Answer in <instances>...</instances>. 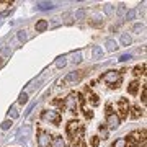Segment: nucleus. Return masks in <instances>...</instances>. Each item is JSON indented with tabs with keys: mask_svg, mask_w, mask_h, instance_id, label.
Here are the masks:
<instances>
[{
	"mask_svg": "<svg viewBox=\"0 0 147 147\" xmlns=\"http://www.w3.org/2000/svg\"><path fill=\"white\" fill-rule=\"evenodd\" d=\"M85 72H87V70H74V72L67 74V75L64 77V80H62V85L64 87H70V85L79 84L80 80L84 79Z\"/></svg>",
	"mask_w": 147,
	"mask_h": 147,
	"instance_id": "obj_1",
	"label": "nucleus"
},
{
	"mask_svg": "<svg viewBox=\"0 0 147 147\" xmlns=\"http://www.w3.org/2000/svg\"><path fill=\"white\" fill-rule=\"evenodd\" d=\"M101 79L105 80L106 84H110L113 88H118L119 87V72L118 70H108V72H105L103 74V77Z\"/></svg>",
	"mask_w": 147,
	"mask_h": 147,
	"instance_id": "obj_2",
	"label": "nucleus"
},
{
	"mask_svg": "<svg viewBox=\"0 0 147 147\" xmlns=\"http://www.w3.org/2000/svg\"><path fill=\"white\" fill-rule=\"evenodd\" d=\"M42 119L47 121V123H53V124H59L61 119H62V116L56 110H44L42 111Z\"/></svg>",
	"mask_w": 147,
	"mask_h": 147,
	"instance_id": "obj_3",
	"label": "nucleus"
},
{
	"mask_svg": "<svg viewBox=\"0 0 147 147\" xmlns=\"http://www.w3.org/2000/svg\"><path fill=\"white\" fill-rule=\"evenodd\" d=\"M67 110H70V111H77V106H79V100H77V95L75 93H70L64 100V103H62Z\"/></svg>",
	"mask_w": 147,
	"mask_h": 147,
	"instance_id": "obj_4",
	"label": "nucleus"
},
{
	"mask_svg": "<svg viewBox=\"0 0 147 147\" xmlns=\"http://www.w3.org/2000/svg\"><path fill=\"white\" fill-rule=\"evenodd\" d=\"M38 146L39 147H49L51 146V136L46 131H38Z\"/></svg>",
	"mask_w": 147,
	"mask_h": 147,
	"instance_id": "obj_5",
	"label": "nucleus"
},
{
	"mask_svg": "<svg viewBox=\"0 0 147 147\" xmlns=\"http://www.w3.org/2000/svg\"><path fill=\"white\" fill-rule=\"evenodd\" d=\"M118 108H119V115H118V118H127V115H129V103H127L126 98H121L119 101H118Z\"/></svg>",
	"mask_w": 147,
	"mask_h": 147,
	"instance_id": "obj_6",
	"label": "nucleus"
},
{
	"mask_svg": "<svg viewBox=\"0 0 147 147\" xmlns=\"http://www.w3.org/2000/svg\"><path fill=\"white\" fill-rule=\"evenodd\" d=\"M106 124H108V127L110 129H118L121 124V119L118 118V115H115V113H111V115L106 116Z\"/></svg>",
	"mask_w": 147,
	"mask_h": 147,
	"instance_id": "obj_7",
	"label": "nucleus"
},
{
	"mask_svg": "<svg viewBox=\"0 0 147 147\" xmlns=\"http://www.w3.org/2000/svg\"><path fill=\"white\" fill-rule=\"evenodd\" d=\"M54 8V3L53 2H36V10H53Z\"/></svg>",
	"mask_w": 147,
	"mask_h": 147,
	"instance_id": "obj_8",
	"label": "nucleus"
},
{
	"mask_svg": "<svg viewBox=\"0 0 147 147\" xmlns=\"http://www.w3.org/2000/svg\"><path fill=\"white\" fill-rule=\"evenodd\" d=\"M47 28H49V23H47V20H39V21L36 23L34 30H36L38 33H42V31H46Z\"/></svg>",
	"mask_w": 147,
	"mask_h": 147,
	"instance_id": "obj_9",
	"label": "nucleus"
},
{
	"mask_svg": "<svg viewBox=\"0 0 147 147\" xmlns=\"http://www.w3.org/2000/svg\"><path fill=\"white\" fill-rule=\"evenodd\" d=\"M92 57H93L95 61H100V59L103 57V51H101L100 46H93L92 47Z\"/></svg>",
	"mask_w": 147,
	"mask_h": 147,
	"instance_id": "obj_10",
	"label": "nucleus"
},
{
	"mask_svg": "<svg viewBox=\"0 0 147 147\" xmlns=\"http://www.w3.org/2000/svg\"><path fill=\"white\" fill-rule=\"evenodd\" d=\"M51 146L53 147H65V142H64L62 136H56L51 139Z\"/></svg>",
	"mask_w": 147,
	"mask_h": 147,
	"instance_id": "obj_11",
	"label": "nucleus"
},
{
	"mask_svg": "<svg viewBox=\"0 0 147 147\" xmlns=\"http://www.w3.org/2000/svg\"><path fill=\"white\" fill-rule=\"evenodd\" d=\"M137 90H139V82H136V80L127 85V93H129V95H136Z\"/></svg>",
	"mask_w": 147,
	"mask_h": 147,
	"instance_id": "obj_12",
	"label": "nucleus"
},
{
	"mask_svg": "<svg viewBox=\"0 0 147 147\" xmlns=\"http://www.w3.org/2000/svg\"><path fill=\"white\" fill-rule=\"evenodd\" d=\"M105 46H106L108 51H116V49H118V42L110 38V39H106V41H105Z\"/></svg>",
	"mask_w": 147,
	"mask_h": 147,
	"instance_id": "obj_13",
	"label": "nucleus"
},
{
	"mask_svg": "<svg viewBox=\"0 0 147 147\" xmlns=\"http://www.w3.org/2000/svg\"><path fill=\"white\" fill-rule=\"evenodd\" d=\"M113 147H131L129 144H127L126 137H119V139H116L115 144H113Z\"/></svg>",
	"mask_w": 147,
	"mask_h": 147,
	"instance_id": "obj_14",
	"label": "nucleus"
},
{
	"mask_svg": "<svg viewBox=\"0 0 147 147\" xmlns=\"http://www.w3.org/2000/svg\"><path fill=\"white\" fill-rule=\"evenodd\" d=\"M131 42H132V39L127 33H123V34H121V44H123V46H129Z\"/></svg>",
	"mask_w": 147,
	"mask_h": 147,
	"instance_id": "obj_15",
	"label": "nucleus"
},
{
	"mask_svg": "<svg viewBox=\"0 0 147 147\" xmlns=\"http://www.w3.org/2000/svg\"><path fill=\"white\" fill-rule=\"evenodd\" d=\"M20 134L23 136V139H28V137H30V134H31V126H23L20 129Z\"/></svg>",
	"mask_w": 147,
	"mask_h": 147,
	"instance_id": "obj_16",
	"label": "nucleus"
},
{
	"mask_svg": "<svg viewBox=\"0 0 147 147\" xmlns=\"http://www.w3.org/2000/svg\"><path fill=\"white\" fill-rule=\"evenodd\" d=\"M65 64H67V57L65 56H61V57L56 59V67L62 69V67H65Z\"/></svg>",
	"mask_w": 147,
	"mask_h": 147,
	"instance_id": "obj_17",
	"label": "nucleus"
},
{
	"mask_svg": "<svg viewBox=\"0 0 147 147\" xmlns=\"http://www.w3.org/2000/svg\"><path fill=\"white\" fill-rule=\"evenodd\" d=\"M132 31L136 33V34H141V33H144V31H146V26H144L142 23H136V25L132 26Z\"/></svg>",
	"mask_w": 147,
	"mask_h": 147,
	"instance_id": "obj_18",
	"label": "nucleus"
},
{
	"mask_svg": "<svg viewBox=\"0 0 147 147\" xmlns=\"http://www.w3.org/2000/svg\"><path fill=\"white\" fill-rule=\"evenodd\" d=\"M85 15H87V11H85L84 8H79V10L75 11L74 18H75V20H85Z\"/></svg>",
	"mask_w": 147,
	"mask_h": 147,
	"instance_id": "obj_19",
	"label": "nucleus"
},
{
	"mask_svg": "<svg viewBox=\"0 0 147 147\" xmlns=\"http://www.w3.org/2000/svg\"><path fill=\"white\" fill-rule=\"evenodd\" d=\"M98 131H100V139H108V129H106V126H103L101 124L100 127H98Z\"/></svg>",
	"mask_w": 147,
	"mask_h": 147,
	"instance_id": "obj_20",
	"label": "nucleus"
},
{
	"mask_svg": "<svg viewBox=\"0 0 147 147\" xmlns=\"http://www.w3.org/2000/svg\"><path fill=\"white\" fill-rule=\"evenodd\" d=\"M132 113H131V118H134V119H137V118H139V116H142V111L139 110V108H137V106H134V108H132Z\"/></svg>",
	"mask_w": 147,
	"mask_h": 147,
	"instance_id": "obj_21",
	"label": "nucleus"
},
{
	"mask_svg": "<svg viewBox=\"0 0 147 147\" xmlns=\"http://www.w3.org/2000/svg\"><path fill=\"white\" fill-rule=\"evenodd\" d=\"M18 103H20V105H26V103H28V93H26V92H23V93L20 95Z\"/></svg>",
	"mask_w": 147,
	"mask_h": 147,
	"instance_id": "obj_22",
	"label": "nucleus"
},
{
	"mask_svg": "<svg viewBox=\"0 0 147 147\" xmlns=\"http://www.w3.org/2000/svg\"><path fill=\"white\" fill-rule=\"evenodd\" d=\"M26 39H28V34H26V31H25V30H20V31H18V41L25 42Z\"/></svg>",
	"mask_w": 147,
	"mask_h": 147,
	"instance_id": "obj_23",
	"label": "nucleus"
},
{
	"mask_svg": "<svg viewBox=\"0 0 147 147\" xmlns=\"http://www.w3.org/2000/svg\"><path fill=\"white\" fill-rule=\"evenodd\" d=\"M10 127H11V119H5L2 124H0V129H3V131L10 129Z\"/></svg>",
	"mask_w": 147,
	"mask_h": 147,
	"instance_id": "obj_24",
	"label": "nucleus"
},
{
	"mask_svg": "<svg viewBox=\"0 0 147 147\" xmlns=\"http://www.w3.org/2000/svg\"><path fill=\"white\" fill-rule=\"evenodd\" d=\"M103 10H105V13H106V15H113V11H115V7L108 3V5H105V7H103Z\"/></svg>",
	"mask_w": 147,
	"mask_h": 147,
	"instance_id": "obj_25",
	"label": "nucleus"
},
{
	"mask_svg": "<svg viewBox=\"0 0 147 147\" xmlns=\"http://www.w3.org/2000/svg\"><path fill=\"white\" fill-rule=\"evenodd\" d=\"M98 144H100V137L93 136V137H92V141H90V146H92V147H98Z\"/></svg>",
	"mask_w": 147,
	"mask_h": 147,
	"instance_id": "obj_26",
	"label": "nucleus"
},
{
	"mask_svg": "<svg viewBox=\"0 0 147 147\" xmlns=\"http://www.w3.org/2000/svg\"><path fill=\"white\" fill-rule=\"evenodd\" d=\"M72 62H74V64H80V62H82V54H80V53H75V54H74Z\"/></svg>",
	"mask_w": 147,
	"mask_h": 147,
	"instance_id": "obj_27",
	"label": "nucleus"
},
{
	"mask_svg": "<svg viewBox=\"0 0 147 147\" xmlns=\"http://www.w3.org/2000/svg\"><path fill=\"white\" fill-rule=\"evenodd\" d=\"M136 15H137L136 10H129L126 13V20H134V18H136Z\"/></svg>",
	"mask_w": 147,
	"mask_h": 147,
	"instance_id": "obj_28",
	"label": "nucleus"
},
{
	"mask_svg": "<svg viewBox=\"0 0 147 147\" xmlns=\"http://www.w3.org/2000/svg\"><path fill=\"white\" fill-rule=\"evenodd\" d=\"M129 59H132V54H123V56L119 57V61L121 62H127Z\"/></svg>",
	"mask_w": 147,
	"mask_h": 147,
	"instance_id": "obj_29",
	"label": "nucleus"
},
{
	"mask_svg": "<svg viewBox=\"0 0 147 147\" xmlns=\"http://www.w3.org/2000/svg\"><path fill=\"white\" fill-rule=\"evenodd\" d=\"M124 11H126V7H124V3H119V5H118V13H119V15H123Z\"/></svg>",
	"mask_w": 147,
	"mask_h": 147,
	"instance_id": "obj_30",
	"label": "nucleus"
},
{
	"mask_svg": "<svg viewBox=\"0 0 147 147\" xmlns=\"http://www.w3.org/2000/svg\"><path fill=\"white\" fill-rule=\"evenodd\" d=\"M142 70H144V67H141V65H137V67L134 69V74H136V75H139V74H142Z\"/></svg>",
	"mask_w": 147,
	"mask_h": 147,
	"instance_id": "obj_31",
	"label": "nucleus"
},
{
	"mask_svg": "<svg viewBox=\"0 0 147 147\" xmlns=\"http://www.w3.org/2000/svg\"><path fill=\"white\" fill-rule=\"evenodd\" d=\"M10 115H11V118H18V111H16L15 108H11V110H10Z\"/></svg>",
	"mask_w": 147,
	"mask_h": 147,
	"instance_id": "obj_32",
	"label": "nucleus"
},
{
	"mask_svg": "<svg viewBox=\"0 0 147 147\" xmlns=\"http://www.w3.org/2000/svg\"><path fill=\"white\" fill-rule=\"evenodd\" d=\"M146 88H144V90H142V96H141V100H142V103H146V101H147V98H146Z\"/></svg>",
	"mask_w": 147,
	"mask_h": 147,
	"instance_id": "obj_33",
	"label": "nucleus"
},
{
	"mask_svg": "<svg viewBox=\"0 0 147 147\" xmlns=\"http://www.w3.org/2000/svg\"><path fill=\"white\" fill-rule=\"evenodd\" d=\"M85 116H87V118H93V113H92V111H85Z\"/></svg>",
	"mask_w": 147,
	"mask_h": 147,
	"instance_id": "obj_34",
	"label": "nucleus"
},
{
	"mask_svg": "<svg viewBox=\"0 0 147 147\" xmlns=\"http://www.w3.org/2000/svg\"><path fill=\"white\" fill-rule=\"evenodd\" d=\"M8 53H10V49H8V47L5 46V47H3V54H8Z\"/></svg>",
	"mask_w": 147,
	"mask_h": 147,
	"instance_id": "obj_35",
	"label": "nucleus"
},
{
	"mask_svg": "<svg viewBox=\"0 0 147 147\" xmlns=\"http://www.w3.org/2000/svg\"><path fill=\"white\" fill-rule=\"evenodd\" d=\"M2 64H3V57H0V65H2Z\"/></svg>",
	"mask_w": 147,
	"mask_h": 147,
	"instance_id": "obj_36",
	"label": "nucleus"
}]
</instances>
